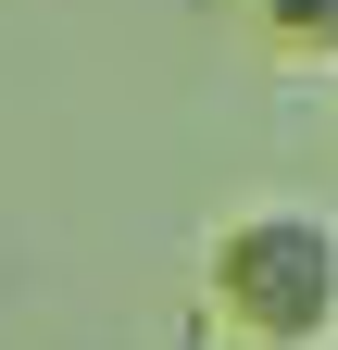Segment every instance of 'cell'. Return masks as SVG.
Segmentation results:
<instances>
[{
	"instance_id": "obj_1",
	"label": "cell",
	"mask_w": 338,
	"mask_h": 350,
	"mask_svg": "<svg viewBox=\"0 0 338 350\" xmlns=\"http://www.w3.org/2000/svg\"><path fill=\"white\" fill-rule=\"evenodd\" d=\"M213 325L238 350H338V213L326 200H250L213 226Z\"/></svg>"
},
{
	"instance_id": "obj_2",
	"label": "cell",
	"mask_w": 338,
	"mask_h": 350,
	"mask_svg": "<svg viewBox=\"0 0 338 350\" xmlns=\"http://www.w3.org/2000/svg\"><path fill=\"white\" fill-rule=\"evenodd\" d=\"M250 25H263V51H276V63L338 75V0H250Z\"/></svg>"
}]
</instances>
